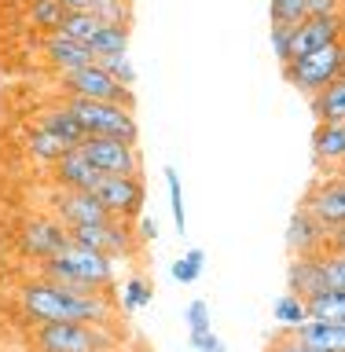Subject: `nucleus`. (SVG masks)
Listing matches in <instances>:
<instances>
[{"mask_svg":"<svg viewBox=\"0 0 345 352\" xmlns=\"http://www.w3.org/2000/svg\"><path fill=\"white\" fill-rule=\"evenodd\" d=\"M302 206L313 213L327 231L345 228V176H327L309 187V195L302 198Z\"/></svg>","mask_w":345,"mask_h":352,"instance_id":"obj_12","label":"nucleus"},{"mask_svg":"<svg viewBox=\"0 0 345 352\" xmlns=\"http://www.w3.org/2000/svg\"><path fill=\"white\" fill-rule=\"evenodd\" d=\"M305 4L309 0H272L269 15H272V22H280V26H297V22L305 19Z\"/></svg>","mask_w":345,"mask_h":352,"instance_id":"obj_33","label":"nucleus"},{"mask_svg":"<svg viewBox=\"0 0 345 352\" xmlns=\"http://www.w3.org/2000/svg\"><path fill=\"white\" fill-rule=\"evenodd\" d=\"M187 341H191L195 352H224V341L213 334V327L209 330H187Z\"/></svg>","mask_w":345,"mask_h":352,"instance_id":"obj_36","label":"nucleus"},{"mask_svg":"<svg viewBox=\"0 0 345 352\" xmlns=\"http://www.w3.org/2000/svg\"><path fill=\"white\" fill-rule=\"evenodd\" d=\"M41 55H44V63H48L55 74L81 70V66H92L96 63V55H92L88 44L70 41V37H63V33H48V37L41 41Z\"/></svg>","mask_w":345,"mask_h":352,"instance_id":"obj_16","label":"nucleus"},{"mask_svg":"<svg viewBox=\"0 0 345 352\" xmlns=\"http://www.w3.org/2000/svg\"><path fill=\"white\" fill-rule=\"evenodd\" d=\"M99 66L114 77L118 85H125V88H136V66H132L129 59V52L125 55H110V59H99Z\"/></svg>","mask_w":345,"mask_h":352,"instance_id":"obj_34","label":"nucleus"},{"mask_svg":"<svg viewBox=\"0 0 345 352\" xmlns=\"http://www.w3.org/2000/svg\"><path fill=\"white\" fill-rule=\"evenodd\" d=\"M70 242H74L70 228L52 213H33V217L22 220L19 231H15V250L26 261H37V264L48 261V257H59Z\"/></svg>","mask_w":345,"mask_h":352,"instance_id":"obj_6","label":"nucleus"},{"mask_svg":"<svg viewBox=\"0 0 345 352\" xmlns=\"http://www.w3.org/2000/svg\"><path fill=\"white\" fill-rule=\"evenodd\" d=\"M103 26V22L96 19V11H66V19H63V26H59V33L63 37H70V41H81V44H88L96 37V30Z\"/></svg>","mask_w":345,"mask_h":352,"instance_id":"obj_28","label":"nucleus"},{"mask_svg":"<svg viewBox=\"0 0 345 352\" xmlns=\"http://www.w3.org/2000/svg\"><path fill=\"white\" fill-rule=\"evenodd\" d=\"M52 217H59L66 228H81V224H103L110 213L99 206V198L92 191H55L52 195Z\"/></svg>","mask_w":345,"mask_h":352,"instance_id":"obj_13","label":"nucleus"},{"mask_svg":"<svg viewBox=\"0 0 345 352\" xmlns=\"http://www.w3.org/2000/svg\"><path fill=\"white\" fill-rule=\"evenodd\" d=\"M327 250H342L345 253V228H335L327 235Z\"/></svg>","mask_w":345,"mask_h":352,"instance_id":"obj_41","label":"nucleus"},{"mask_svg":"<svg viewBox=\"0 0 345 352\" xmlns=\"http://www.w3.org/2000/svg\"><path fill=\"white\" fill-rule=\"evenodd\" d=\"M165 187H169V213H173V224H176V235L187 231V206H184V184H180V173L165 169Z\"/></svg>","mask_w":345,"mask_h":352,"instance_id":"obj_29","label":"nucleus"},{"mask_svg":"<svg viewBox=\"0 0 345 352\" xmlns=\"http://www.w3.org/2000/svg\"><path fill=\"white\" fill-rule=\"evenodd\" d=\"M320 268H324V290H345V253L342 250L320 253Z\"/></svg>","mask_w":345,"mask_h":352,"instance_id":"obj_31","label":"nucleus"},{"mask_svg":"<svg viewBox=\"0 0 345 352\" xmlns=\"http://www.w3.org/2000/svg\"><path fill=\"white\" fill-rule=\"evenodd\" d=\"M309 107L316 121H345V77L331 81L324 92L309 96Z\"/></svg>","mask_w":345,"mask_h":352,"instance_id":"obj_22","label":"nucleus"},{"mask_svg":"<svg viewBox=\"0 0 345 352\" xmlns=\"http://www.w3.org/2000/svg\"><path fill=\"white\" fill-rule=\"evenodd\" d=\"M92 11L103 26H132V4L129 0H99V4H92Z\"/></svg>","mask_w":345,"mask_h":352,"instance_id":"obj_32","label":"nucleus"},{"mask_svg":"<svg viewBox=\"0 0 345 352\" xmlns=\"http://www.w3.org/2000/svg\"><path fill=\"white\" fill-rule=\"evenodd\" d=\"M77 151L107 176H140L143 173V154L136 143L110 140V136H85V143Z\"/></svg>","mask_w":345,"mask_h":352,"instance_id":"obj_9","label":"nucleus"},{"mask_svg":"<svg viewBox=\"0 0 345 352\" xmlns=\"http://www.w3.org/2000/svg\"><path fill=\"white\" fill-rule=\"evenodd\" d=\"M22 151H26L33 162H41V165H48V169H52V165L59 162L66 151H74V147H66V143H63L59 136H52V132L30 125L26 136H22Z\"/></svg>","mask_w":345,"mask_h":352,"instance_id":"obj_21","label":"nucleus"},{"mask_svg":"<svg viewBox=\"0 0 345 352\" xmlns=\"http://www.w3.org/2000/svg\"><path fill=\"white\" fill-rule=\"evenodd\" d=\"M272 316H275V323H280L283 330H297L309 319V305H305V297H297V294L286 290L283 297H275Z\"/></svg>","mask_w":345,"mask_h":352,"instance_id":"obj_27","label":"nucleus"},{"mask_svg":"<svg viewBox=\"0 0 345 352\" xmlns=\"http://www.w3.org/2000/svg\"><path fill=\"white\" fill-rule=\"evenodd\" d=\"M63 103L77 114V121L85 125L88 136H110V140L140 143L136 110L118 107V103H99V99H81V96H66Z\"/></svg>","mask_w":345,"mask_h":352,"instance_id":"obj_4","label":"nucleus"},{"mask_svg":"<svg viewBox=\"0 0 345 352\" xmlns=\"http://www.w3.org/2000/svg\"><path fill=\"white\" fill-rule=\"evenodd\" d=\"M286 286L297 297H313L324 290V268H320V253L313 257H294L291 268H286Z\"/></svg>","mask_w":345,"mask_h":352,"instance_id":"obj_20","label":"nucleus"},{"mask_svg":"<svg viewBox=\"0 0 345 352\" xmlns=\"http://www.w3.org/2000/svg\"><path fill=\"white\" fill-rule=\"evenodd\" d=\"M184 319H187V330H209L213 327L209 323V305L206 301H191L187 312H184Z\"/></svg>","mask_w":345,"mask_h":352,"instance_id":"obj_37","label":"nucleus"},{"mask_svg":"<svg viewBox=\"0 0 345 352\" xmlns=\"http://www.w3.org/2000/svg\"><path fill=\"white\" fill-rule=\"evenodd\" d=\"M291 334L309 352H345V323H335V319H305Z\"/></svg>","mask_w":345,"mask_h":352,"instance_id":"obj_18","label":"nucleus"},{"mask_svg":"<svg viewBox=\"0 0 345 352\" xmlns=\"http://www.w3.org/2000/svg\"><path fill=\"white\" fill-rule=\"evenodd\" d=\"M342 0H309L305 4V19H320V15H338Z\"/></svg>","mask_w":345,"mask_h":352,"instance_id":"obj_39","label":"nucleus"},{"mask_svg":"<svg viewBox=\"0 0 345 352\" xmlns=\"http://www.w3.org/2000/svg\"><path fill=\"white\" fill-rule=\"evenodd\" d=\"M342 59H345V41L331 44V48H320V52H309L302 59L283 63V77H286V85L297 88L309 99L342 77Z\"/></svg>","mask_w":345,"mask_h":352,"instance_id":"obj_5","label":"nucleus"},{"mask_svg":"<svg viewBox=\"0 0 345 352\" xmlns=\"http://www.w3.org/2000/svg\"><path fill=\"white\" fill-rule=\"evenodd\" d=\"M342 77H345V59H342Z\"/></svg>","mask_w":345,"mask_h":352,"instance_id":"obj_45","label":"nucleus"},{"mask_svg":"<svg viewBox=\"0 0 345 352\" xmlns=\"http://www.w3.org/2000/svg\"><path fill=\"white\" fill-rule=\"evenodd\" d=\"M59 4H63L66 11H92L96 0H59Z\"/></svg>","mask_w":345,"mask_h":352,"instance_id":"obj_42","label":"nucleus"},{"mask_svg":"<svg viewBox=\"0 0 345 352\" xmlns=\"http://www.w3.org/2000/svg\"><path fill=\"white\" fill-rule=\"evenodd\" d=\"M30 345L37 352H118V338L92 323H37Z\"/></svg>","mask_w":345,"mask_h":352,"instance_id":"obj_3","label":"nucleus"},{"mask_svg":"<svg viewBox=\"0 0 345 352\" xmlns=\"http://www.w3.org/2000/svg\"><path fill=\"white\" fill-rule=\"evenodd\" d=\"M154 301V286L151 279L143 272H132L125 283H121V290H118V305H121V312H140V308H147Z\"/></svg>","mask_w":345,"mask_h":352,"instance_id":"obj_24","label":"nucleus"},{"mask_svg":"<svg viewBox=\"0 0 345 352\" xmlns=\"http://www.w3.org/2000/svg\"><path fill=\"white\" fill-rule=\"evenodd\" d=\"M59 81V92L63 96H81V99H99V103H118V107H129L136 110V92L125 85H118L99 63L92 66H81V70H66L55 77Z\"/></svg>","mask_w":345,"mask_h":352,"instance_id":"obj_7","label":"nucleus"},{"mask_svg":"<svg viewBox=\"0 0 345 352\" xmlns=\"http://www.w3.org/2000/svg\"><path fill=\"white\" fill-rule=\"evenodd\" d=\"M345 41V15H320V19H302L291 30V59H302L309 52L331 48Z\"/></svg>","mask_w":345,"mask_h":352,"instance_id":"obj_11","label":"nucleus"},{"mask_svg":"<svg viewBox=\"0 0 345 352\" xmlns=\"http://www.w3.org/2000/svg\"><path fill=\"white\" fill-rule=\"evenodd\" d=\"M92 195L110 217L125 220V224H136L143 217V206H147V187L140 176H103Z\"/></svg>","mask_w":345,"mask_h":352,"instance_id":"obj_10","label":"nucleus"},{"mask_svg":"<svg viewBox=\"0 0 345 352\" xmlns=\"http://www.w3.org/2000/svg\"><path fill=\"white\" fill-rule=\"evenodd\" d=\"M41 275H44V279H52V283H59V286H74V290L110 294V290H114V257L70 242L59 257L41 261Z\"/></svg>","mask_w":345,"mask_h":352,"instance_id":"obj_2","label":"nucleus"},{"mask_svg":"<svg viewBox=\"0 0 345 352\" xmlns=\"http://www.w3.org/2000/svg\"><path fill=\"white\" fill-rule=\"evenodd\" d=\"M129 37H132V26H99L96 37L88 41V48H92L96 63H99V59H110V55H125Z\"/></svg>","mask_w":345,"mask_h":352,"instance_id":"obj_25","label":"nucleus"},{"mask_svg":"<svg viewBox=\"0 0 345 352\" xmlns=\"http://www.w3.org/2000/svg\"><path fill=\"white\" fill-rule=\"evenodd\" d=\"M96 4H99V0H96Z\"/></svg>","mask_w":345,"mask_h":352,"instance_id":"obj_46","label":"nucleus"},{"mask_svg":"<svg viewBox=\"0 0 345 352\" xmlns=\"http://www.w3.org/2000/svg\"><path fill=\"white\" fill-rule=\"evenodd\" d=\"M327 235L331 231L320 224L305 206H297L291 213V224H286V250H291L294 257H313V253L327 250Z\"/></svg>","mask_w":345,"mask_h":352,"instance_id":"obj_14","label":"nucleus"},{"mask_svg":"<svg viewBox=\"0 0 345 352\" xmlns=\"http://www.w3.org/2000/svg\"><path fill=\"white\" fill-rule=\"evenodd\" d=\"M309 319H335L345 323V290H320L313 297H305Z\"/></svg>","mask_w":345,"mask_h":352,"instance_id":"obj_26","label":"nucleus"},{"mask_svg":"<svg viewBox=\"0 0 345 352\" xmlns=\"http://www.w3.org/2000/svg\"><path fill=\"white\" fill-rule=\"evenodd\" d=\"M22 11H26V22L37 33H59V26H63V19H66V8L59 4V0H26L22 4Z\"/></svg>","mask_w":345,"mask_h":352,"instance_id":"obj_23","label":"nucleus"},{"mask_svg":"<svg viewBox=\"0 0 345 352\" xmlns=\"http://www.w3.org/2000/svg\"><path fill=\"white\" fill-rule=\"evenodd\" d=\"M202 268H206V250L191 246V250L184 253V257H176V264H173V279L184 283V286H191V283H198Z\"/></svg>","mask_w":345,"mask_h":352,"instance_id":"obj_30","label":"nucleus"},{"mask_svg":"<svg viewBox=\"0 0 345 352\" xmlns=\"http://www.w3.org/2000/svg\"><path fill=\"white\" fill-rule=\"evenodd\" d=\"M11 352H37V349H33L30 341H26V345H19V349H11Z\"/></svg>","mask_w":345,"mask_h":352,"instance_id":"obj_43","label":"nucleus"},{"mask_svg":"<svg viewBox=\"0 0 345 352\" xmlns=\"http://www.w3.org/2000/svg\"><path fill=\"white\" fill-rule=\"evenodd\" d=\"M70 239L77 242V246L99 250V253H107V257H114V261L136 257L140 246H143L140 235H136V228L125 224V220H118V217L103 220V224H81V228H70Z\"/></svg>","mask_w":345,"mask_h":352,"instance_id":"obj_8","label":"nucleus"},{"mask_svg":"<svg viewBox=\"0 0 345 352\" xmlns=\"http://www.w3.org/2000/svg\"><path fill=\"white\" fill-rule=\"evenodd\" d=\"M52 180H55V187H63V191H96L99 187V180H103L107 173H99L92 162L85 158L81 151H66L59 162L52 165Z\"/></svg>","mask_w":345,"mask_h":352,"instance_id":"obj_15","label":"nucleus"},{"mask_svg":"<svg viewBox=\"0 0 345 352\" xmlns=\"http://www.w3.org/2000/svg\"><path fill=\"white\" fill-rule=\"evenodd\" d=\"M291 30L294 26H280V22H272L269 41H272V52H275V59H280V63H291Z\"/></svg>","mask_w":345,"mask_h":352,"instance_id":"obj_35","label":"nucleus"},{"mask_svg":"<svg viewBox=\"0 0 345 352\" xmlns=\"http://www.w3.org/2000/svg\"><path fill=\"white\" fill-rule=\"evenodd\" d=\"M269 352H309V349L291 334V330H283V334H275V338L269 341Z\"/></svg>","mask_w":345,"mask_h":352,"instance_id":"obj_38","label":"nucleus"},{"mask_svg":"<svg viewBox=\"0 0 345 352\" xmlns=\"http://www.w3.org/2000/svg\"><path fill=\"white\" fill-rule=\"evenodd\" d=\"M33 125L44 129V132H52V136H59V140L66 143V147H81L85 136H88L85 125L77 121V114L63 103V99H59V103L41 107V110H37V121H33Z\"/></svg>","mask_w":345,"mask_h":352,"instance_id":"obj_17","label":"nucleus"},{"mask_svg":"<svg viewBox=\"0 0 345 352\" xmlns=\"http://www.w3.org/2000/svg\"><path fill=\"white\" fill-rule=\"evenodd\" d=\"M313 158H316V165H324V169H335L345 158V121H316Z\"/></svg>","mask_w":345,"mask_h":352,"instance_id":"obj_19","label":"nucleus"},{"mask_svg":"<svg viewBox=\"0 0 345 352\" xmlns=\"http://www.w3.org/2000/svg\"><path fill=\"white\" fill-rule=\"evenodd\" d=\"M19 312L30 319V327L37 323H92L103 330H114L118 323V301L110 294L99 290H74V286H59L52 279H26L15 290Z\"/></svg>","mask_w":345,"mask_h":352,"instance_id":"obj_1","label":"nucleus"},{"mask_svg":"<svg viewBox=\"0 0 345 352\" xmlns=\"http://www.w3.org/2000/svg\"><path fill=\"white\" fill-rule=\"evenodd\" d=\"M335 176H345V158H342V162L335 165Z\"/></svg>","mask_w":345,"mask_h":352,"instance_id":"obj_44","label":"nucleus"},{"mask_svg":"<svg viewBox=\"0 0 345 352\" xmlns=\"http://www.w3.org/2000/svg\"><path fill=\"white\" fill-rule=\"evenodd\" d=\"M136 235H140V242H154L158 239V220H154L151 213H143L136 220Z\"/></svg>","mask_w":345,"mask_h":352,"instance_id":"obj_40","label":"nucleus"}]
</instances>
